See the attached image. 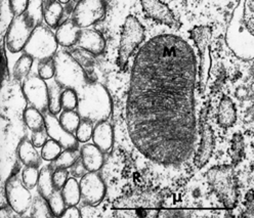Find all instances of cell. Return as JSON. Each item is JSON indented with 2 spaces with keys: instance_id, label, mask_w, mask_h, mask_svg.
<instances>
[{
  "instance_id": "6da1fadb",
  "label": "cell",
  "mask_w": 254,
  "mask_h": 218,
  "mask_svg": "<svg viewBox=\"0 0 254 218\" xmlns=\"http://www.w3.org/2000/svg\"><path fill=\"white\" fill-rule=\"evenodd\" d=\"M197 61L185 39L153 37L135 56L126 105L128 134L150 161L180 166L196 142Z\"/></svg>"
},
{
  "instance_id": "7a4b0ae2",
  "label": "cell",
  "mask_w": 254,
  "mask_h": 218,
  "mask_svg": "<svg viewBox=\"0 0 254 218\" xmlns=\"http://www.w3.org/2000/svg\"><path fill=\"white\" fill-rule=\"evenodd\" d=\"M77 111L81 119L92 123L107 120L112 113V100L107 88L94 81L78 92Z\"/></svg>"
},
{
  "instance_id": "3957f363",
  "label": "cell",
  "mask_w": 254,
  "mask_h": 218,
  "mask_svg": "<svg viewBox=\"0 0 254 218\" xmlns=\"http://www.w3.org/2000/svg\"><path fill=\"white\" fill-rule=\"evenodd\" d=\"M43 8L29 5L27 10L15 15L11 20L5 35L4 43L9 52L15 54L25 49L29 38L36 27L41 25L43 20Z\"/></svg>"
},
{
  "instance_id": "277c9868",
  "label": "cell",
  "mask_w": 254,
  "mask_h": 218,
  "mask_svg": "<svg viewBox=\"0 0 254 218\" xmlns=\"http://www.w3.org/2000/svg\"><path fill=\"white\" fill-rule=\"evenodd\" d=\"M55 80L64 88H73L80 92L89 83L94 82L88 73L79 65L67 51H60L55 56Z\"/></svg>"
},
{
  "instance_id": "5b68a950",
  "label": "cell",
  "mask_w": 254,
  "mask_h": 218,
  "mask_svg": "<svg viewBox=\"0 0 254 218\" xmlns=\"http://www.w3.org/2000/svg\"><path fill=\"white\" fill-rule=\"evenodd\" d=\"M145 29L139 21L129 15L125 20L121 32L119 53H118V65L121 69H124L128 63L129 57L132 55L137 46L144 41Z\"/></svg>"
},
{
  "instance_id": "8992f818",
  "label": "cell",
  "mask_w": 254,
  "mask_h": 218,
  "mask_svg": "<svg viewBox=\"0 0 254 218\" xmlns=\"http://www.w3.org/2000/svg\"><path fill=\"white\" fill-rule=\"evenodd\" d=\"M207 179L226 207L233 208L237 201L236 179L233 168L231 166L211 168L207 172Z\"/></svg>"
},
{
  "instance_id": "52a82bcc",
  "label": "cell",
  "mask_w": 254,
  "mask_h": 218,
  "mask_svg": "<svg viewBox=\"0 0 254 218\" xmlns=\"http://www.w3.org/2000/svg\"><path fill=\"white\" fill-rule=\"evenodd\" d=\"M59 45L56 34L53 31L50 30V28L39 25L29 38L24 52L35 59L42 60L54 57L58 53Z\"/></svg>"
},
{
  "instance_id": "ba28073f",
  "label": "cell",
  "mask_w": 254,
  "mask_h": 218,
  "mask_svg": "<svg viewBox=\"0 0 254 218\" xmlns=\"http://www.w3.org/2000/svg\"><path fill=\"white\" fill-rule=\"evenodd\" d=\"M106 0H80L72 12V21L81 29L100 22L106 14Z\"/></svg>"
},
{
  "instance_id": "9c48e42d",
  "label": "cell",
  "mask_w": 254,
  "mask_h": 218,
  "mask_svg": "<svg viewBox=\"0 0 254 218\" xmlns=\"http://www.w3.org/2000/svg\"><path fill=\"white\" fill-rule=\"evenodd\" d=\"M5 196L8 205L20 215L27 212L33 203L28 188L18 174L11 175L6 180Z\"/></svg>"
},
{
  "instance_id": "30bf717a",
  "label": "cell",
  "mask_w": 254,
  "mask_h": 218,
  "mask_svg": "<svg viewBox=\"0 0 254 218\" xmlns=\"http://www.w3.org/2000/svg\"><path fill=\"white\" fill-rule=\"evenodd\" d=\"M23 93L29 104L43 114L49 112V85L38 76H30L23 83Z\"/></svg>"
},
{
  "instance_id": "8fae6325",
  "label": "cell",
  "mask_w": 254,
  "mask_h": 218,
  "mask_svg": "<svg viewBox=\"0 0 254 218\" xmlns=\"http://www.w3.org/2000/svg\"><path fill=\"white\" fill-rule=\"evenodd\" d=\"M192 38L194 39L200 53V82L201 91L204 90L207 83L210 70V49L209 43L211 39V30L208 27H196L192 31Z\"/></svg>"
},
{
  "instance_id": "7c38bea8",
  "label": "cell",
  "mask_w": 254,
  "mask_h": 218,
  "mask_svg": "<svg viewBox=\"0 0 254 218\" xmlns=\"http://www.w3.org/2000/svg\"><path fill=\"white\" fill-rule=\"evenodd\" d=\"M80 192L81 199L84 203L88 206H97L102 203L106 196V184L102 178V176L95 172L85 173L80 182Z\"/></svg>"
},
{
  "instance_id": "4fadbf2b",
  "label": "cell",
  "mask_w": 254,
  "mask_h": 218,
  "mask_svg": "<svg viewBox=\"0 0 254 218\" xmlns=\"http://www.w3.org/2000/svg\"><path fill=\"white\" fill-rule=\"evenodd\" d=\"M162 199L160 195L152 192H142L122 196L113 203L114 209H148L160 208Z\"/></svg>"
},
{
  "instance_id": "5bb4252c",
  "label": "cell",
  "mask_w": 254,
  "mask_h": 218,
  "mask_svg": "<svg viewBox=\"0 0 254 218\" xmlns=\"http://www.w3.org/2000/svg\"><path fill=\"white\" fill-rule=\"evenodd\" d=\"M45 128L49 136L58 142L64 150H77L79 142L76 135L64 128L60 119L50 112L45 115Z\"/></svg>"
},
{
  "instance_id": "9a60e30c",
  "label": "cell",
  "mask_w": 254,
  "mask_h": 218,
  "mask_svg": "<svg viewBox=\"0 0 254 218\" xmlns=\"http://www.w3.org/2000/svg\"><path fill=\"white\" fill-rule=\"evenodd\" d=\"M141 6L149 18L165 24L167 26H174L177 23L172 11L160 0H140Z\"/></svg>"
},
{
  "instance_id": "2e32d148",
  "label": "cell",
  "mask_w": 254,
  "mask_h": 218,
  "mask_svg": "<svg viewBox=\"0 0 254 218\" xmlns=\"http://www.w3.org/2000/svg\"><path fill=\"white\" fill-rule=\"evenodd\" d=\"M77 45L78 48H81L97 56L104 54L106 50V40L98 31L85 28L80 31Z\"/></svg>"
},
{
  "instance_id": "e0dca14e",
  "label": "cell",
  "mask_w": 254,
  "mask_h": 218,
  "mask_svg": "<svg viewBox=\"0 0 254 218\" xmlns=\"http://www.w3.org/2000/svg\"><path fill=\"white\" fill-rule=\"evenodd\" d=\"M214 149V137L209 124L202 119L201 124V144L196 157L195 164L197 167L202 168L210 159Z\"/></svg>"
},
{
  "instance_id": "ac0fdd59",
  "label": "cell",
  "mask_w": 254,
  "mask_h": 218,
  "mask_svg": "<svg viewBox=\"0 0 254 218\" xmlns=\"http://www.w3.org/2000/svg\"><path fill=\"white\" fill-rule=\"evenodd\" d=\"M93 144L99 147L104 153L109 152L113 147L114 132L111 124L105 120L95 124L93 129Z\"/></svg>"
},
{
  "instance_id": "d6986e66",
  "label": "cell",
  "mask_w": 254,
  "mask_h": 218,
  "mask_svg": "<svg viewBox=\"0 0 254 218\" xmlns=\"http://www.w3.org/2000/svg\"><path fill=\"white\" fill-rule=\"evenodd\" d=\"M80 158L88 172H95L104 164V152L94 144H86L80 150Z\"/></svg>"
},
{
  "instance_id": "ffe728a7",
  "label": "cell",
  "mask_w": 254,
  "mask_h": 218,
  "mask_svg": "<svg viewBox=\"0 0 254 218\" xmlns=\"http://www.w3.org/2000/svg\"><path fill=\"white\" fill-rule=\"evenodd\" d=\"M81 28H79L72 20L63 22L58 28L56 37L59 44L63 48H72L78 42Z\"/></svg>"
},
{
  "instance_id": "44dd1931",
  "label": "cell",
  "mask_w": 254,
  "mask_h": 218,
  "mask_svg": "<svg viewBox=\"0 0 254 218\" xmlns=\"http://www.w3.org/2000/svg\"><path fill=\"white\" fill-rule=\"evenodd\" d=\"M35 146L29 139L24 138L18 146V157L25 166L39 167L41 164V158L36 152Z\"/></svg>"
},
{
  "instance_id": "7402d4cb",
  "label": "cell",
  "mask_w": 254,
  "mask_h": 218,
  "mask_svg": "<svg viewBox=\"0 0 254 218\" xmlns=\"http://www.w3.org/2000/svg\"><path fill=\"white\" fill-rule=\"evenodd\" d=\"M64 15V7L59 0H47L44 1L43 20L52 29H57Z\"/></svg>"
},
{
  "instance_id": "603a6c76",
  "label": "cell",
  "mask_w": 254,
  "mask_h": 218,
  "mask_svg": "<svg viewBox=\"0 0 254 218\" xmlns=\"http://www.w3.org/2000/svg\"><path fill=\"white\" fill-rule=\"evenodd\" d=\"M218 123L222 127H231L237 120V113L232 100L228 97H224L220 101L217 114Z\"/></svg>"
},
{
  "instance_id": "cb8c5ba5",
  "label": "cell",
  "mask_w": 254,
  "mask_h": 218,
  "mask_svg": "<svg viewBox=\"0 0 254 218\" xmlns=\"http://www.w3.org/2000/svg\"><path fill=\"white\" fill-rule=\"evenodd\" d=\"M53 174H54L53 166L44 167L43 169H41L40 174H39V179L37 183L38 192L40 196L46 200H49L50 197L56 191L54 180H53Z\"/></svg>"
},
{
  "instance_id": "d4e9b609",
  "label": "cell",
  "mask_w": 254,
  "mask_h": 218,
  "mask_svg": "<svg viewBox=\"0 0 254 218\" xmlns=\"http://www.w3.org/2000/svg\"><path fill=\"white\" fill-rule=\"evenodd\" d=\"M62 195L65 200L67 206H76L81 199L80 184L77 182L74 177L67 180L66 184L62 189Z\"/></svg>"
},
{
  "instance_id": "484cf974",
  "label": "cell",
  "mask_w": 254,
  "mask_h": 218,
  "mask_svg": "<svg viewBox=\"0 0 254 218\" xmlns=\"http://www.w3.org/2000/svg\"><path fill=\"white\" fill-rule=\"evenodd\" d=\"M24 121L28 128L32 131H37L45 129V116L38 109L34 107L27 108L23 114Z\"/></svg>"
},
{
  "instance_id": "4316f807",
  "label": "cell",
  "mask_w": 254,
  "mask_h": 218,
  "mask_svg": "<svg viewBox=\"0 0 254 218\" xmlns=\"http://www.w3.org/2000/svg\"><path fill=\"white\" fill-rule=\"evenodd\" d=\"M69 53L76 59L77 63L80 65L95 81V77H94V73H93V68H94V64H95V58H94L95 55L81 48L74 49L73 51H71Z\"/></svg>"
},
{
  "instance_id": "83f0119b",
  "label": "cell",
  "mask_w": 254,
  "mask_h": 218,
  "mask_svg": "<svg viewBox=\"0 0 254 218\" xmlns=\"http://www.w3.org/2000/svg\"><path fill=\"white\" fill-rule=\"evenodd\" d=\"M34 57H32L30 54L24 53V54L21 55V57L17 60V63L13 66L12 75L15 80H23L26 78L34 63Z\"/></svg>"
},
{
  "instance_id": "f1b7e54d",
  "label": "cell",
  "mask_w": 254,
  "mask_h": 218,
  "mask_svg": "<svg viewBox=\"0 0 254 218\" xmlns=\"http://www.w3.org/2000/svg\"><path fill=\"white\" fill-rule=\"evenodd\" d=\"M64 88L55 80L53 84L49 87V112L53 115H58L62 111V93Z\"/></svg>"
},
{
  "instance_id": "f546056e",
  "label": "cell",
  "mask_w": 254,
  "mask_h": 218,
  "mask_svg": "<svg viewBox=\"0 0 254 218\" xmlns=\"http://www.w3.org/2000/svg\"><path fill=\"white\" fill-rule=\"evenodd\" d=\"M81 120V116L79 115L78 111L75 110H64L60 117L62 126L71 133L76 132Z\"/></svg>"
},
{
  "instance_id": "4dcf8cb0",
  "label": "cell",
  "mask_w": 254,
  "mask_h": 218,
  "mask_svg": "<svg viewBox=\"0 0 254 218\" xmlns=\"http://www.w3.org/2000/svg\"><path fill=\"white\" fill-rule=\"evenodd\" d=\"M79 159L76 150H65L60 154L59 157L53 161V167L57 168H71Z\"/></svg>"
},
{
  "instance_id": "1f68e13d",
  "label": "cell",
  "mask_w": 254,
  "mask_h": 218,
  "mask_svg": "<svg viewBox=\"0 0 254 218\" xmlns=\"http://www.w3.org/2000/svg\"><path fill=\"white\" fill-rule=\"evenodd\" d=\"M31 209V215L33 217H55L49 202L41 196L34 200L33 203H32Z\"/></svg>"
},
{
  "instance_id": "d6a6232c",
  "label": "cell",
  "mask_w": 254,
  "mask_h": 218,
  "mask_svg": "<svg viewBox=\"0 0 254 218\" xmlns=\"http://www.w3.org/2000/svg\"><path fill=\"white\" fill-rule=\"evenodd\" d=\"M62 146L56 142L55 139L51 138L50 141H47L44 146L41 149V157L43 160L49 161V162H53L55 161L60 154L62 153Z\"/></svg>"
},
{
  "instance_id": "836d02e7",
  "label": "cell",
  "mask_w": 254,
  "mask_h": 218,
  "mask_svg": "<svg viewBox=\"0 0 254 218\" xmlns=\"http://www.w3.org/2000/svg\"><path fill=\"white\" fill-rule=\"evenodd\" d=\"M38 75L44 80H50L56 75V63L55 58L50 57L39 60Z\"/></svg>"
},
{
  "instance_id": "e575fe53",
  "label": "cell",
  "mask_w": 254,
  "mask_h": 218,
  "mask_svg": "<svg viewBox=\"0 0 254 218\" xmlns=\"http://www.w3.org/2000/svg\"><path fill=\"white\" fill-rule=\"evenodd\" d=\"M78 100V92L75 89L65 88L62 93V107L64 110H76Z\"/></svg>"
},
{
  "instance_id": "d590c367",
  "label": "cell",
  "mask_w": 254,
  "mask_h": 218,
  "mask_svg": "<svg viewBox=\"0 0 254 218\" xmlns=\"http://www.w3.org/2000/svg\"><path fill=\"white\" fill-rule=\"evenodd\" d=\"M52 209V212L55 217L62 216L64 211L66 210V202L64 200V197L60 191H55V193L47 200Z\"/></svg>"
},
{
  "instance_id": "8d00e7d4",
  "label": "cell",
  "mask_w": 254,
  "mask_h": 218,
  "mask_svg": "<svg viewBox=\"0 0 254 218\" xmlns=\"http://www.w3.org/2000/svg\"><path fill=\"white\" fill-rule=\"evenodd\" d=\"M93 123L82 119L76 130V137L79 143H87L93 135Z\"/></svg>"
},
{
  "instance_id": "74e56055",
  "label": "cell",
  "mask_w": 254,
  "mask_h": 218,
  "mask_svg": "<svg viewBox=\"0 0 254 218\" xmlns=\"http://www.w3.org/2000/svg\"><path fill=\"white\" fill-rule=\"evenodd\" d=\"M40 172L38 171V167L34 166H26L23 171L22 179L28 189H33L37 185L39 179Z\"/></svg>"
},
{
  "instance_id": "f35d334b",
  "label": "cell",
  "mask_w": 254,
  "mask_h": 218,
  "mask_svg": "<svg viewBox=\"0 0 254 218\" xmlns=\"http://www.w3.org/2000/svg\"><path fill=\"white\" fill-rule=\"evenodd\" d=\"M243 138L240 134H235L232 141V159L235 163H238L243 156L244 149Z\"/></svg>"
},
{
  "instance_id": "ab89813d",
  "label": "cell",
  "mask_w": 254,
  "mask_h": 218,
  "mask_svg": "<svg viewBox=\"0 0 254 218\" xmlns=\"http://www.w3.org/2000/svg\"><path fill=\"white\" fill-rule=\"evenodd\" d=\"M68 176H69V173L66 168H57L54 171L53 180H54L56 191H61L64 188V185L66 184L67 180L69 179Z\"/></svg>"
},
{
  "instance_id": "60d3db41",
  "label": "cell",
  "mask_w": 254,
  "mask_h": 218,
  "mask_svg": "<svg viewBox=\"0 0 254 218\" xmlns=\"http://www.w3.org/2000/svg\"><path fill=\"white\" fill-rule=\"evenodd\" d=\"M29 5V0H8V7L10 12L15 15L24 13Z\"/></svg>"
},
{
  "instance_id": "b9f144b4",
  "label": "cell",
  "mask_w": 254,
  "mask_h": 218,
  "mask_svg": "<svg viewBox=\"0 0 254 218\" xmlns=\"http://www.w3.org/2000/svg\"><path fill=\"white\" fill-rule=\"evenodd\" d=\"M47 133L46 128L42 130H37V131H32V137H31V142L33 143L35 148H42L44 144L47 142Z\"/></svg>"
},
{
  "instance_id": "7bdbcfd3",
  "label": "cell",
  "mask_w": 254,
  "mask_h": 218,
  "mask_svg": "<svg viewBox=\"0 0 254 218\" xmlns=\"http://www.w3.org/2000/svg\"><path fill=\"white\" fill-rule=\"evenodd\" d=\"M71 169H72L71 170L72 174L75 177H82L85 174V171H87L83 162H82V160H81V158L77 160V162L71 167Z\"/></svg>"
},
{
  "instance_id": "ee69618b",
  "label": "cell",
  "mask_w": 254,
  "mask_h": 218,
  "mask_svg": "<svg viewBox=\"0 0 254 218\" xmlns=\"http://www.w3.org/2000/svg\"><path fill=\"white\" fill-rule=\"evenodd\" d=\"M61 217L78 218V217H81V213H80V211H79V209L76 208V206H68V208H66V210L64 211V213L62 214Z\"/></svg>"
},
{
  "instance_id": "f6af8a7d",
  "label": "cell",
  "mask_w": 254,
  "mask_h": 218,
  "mask_svg": "<svg viewBox=\"0 0 254 218\" xmlns=\"http://www.w3.org/2000/svg\"><path fill=\"white\" fill-rule=\"evenodd\" d=\"M20 215L19 213L15 212L10 206L8 207H2L1 210H0V217L1 218H7V217H15Z\"/></svg>"
},
{
  "instance_id": "bcb514c9",
  "label": "cell",
  "mask_w": 254,
  "mask_h": 218,
  "mask_svg": "<svg viewBox=\"0 0 254 218\" xmlns=\"http://www.w3.org/2000/svg\"><path fill=\"white\" fill-rule=\"evenodd\" d=\"M2 54H3V65H4V79H6L9 75V71H8V61H7V57H6L4 44L2 46Z\"/></svg>"
},
{
  "instance_id": "7dc6e473",
  "label": "cell",
  "mask_w": 254,
  "mask_h": 218,
  "mask_svg": "<svg viewBox=\"0 0 254 218\" xmlns=\"http://www.w3.org/2000/svg\"><path fill=\"white\" fill-rule=\"evenodd\" d=\"M62 4H68L71 2V0H59Z\"/></svg>"
},
{
  "instance_id": "c3c4849f",
  "label": "cell",
  "mask_w": 254,
  "mask_h": 218,
  "mask_svg": "<svg viewBox=\"0 0 254 218\" xmlns=\"http://www.w3.org/2000/svg\"><path fill=\"white\" fill-rule=\"evenodd\" d=\"M74 1H75V2H79V1H80V0H74Z\"/></svg>"
},
{
  "instance_id": "681fc988",
  "label": "cell",
  "mask_w": 254,
  "mask_h": 218,
  "mask_svg": "<svg viewBox=\"0 0 254 218\" xmlns=\"http://www.w3.org/2000/svg\"><path fill=\"white\" fill-rule=\"evenodd\" d=\"M44 1H47V0H44Z\"/></svg>"
}]
</instances>
